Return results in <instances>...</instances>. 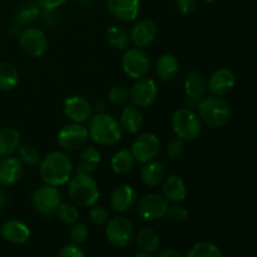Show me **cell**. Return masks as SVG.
<instances>
[{
    "label": "cell",
    "mask_w": 257,
    "mask_h": 257,
    "mask_svg": "<svg viewBox=\"0 0 257 257\" xmlns=\"http://www.w3.org/2000/svg\"><path fill=\"white\" fill-rule=\"evenodd\" d=\"M73 173V163L69 156L60 151H53L42 158L39 175L45 185L60 187L69 182Z\"/></svg>",
    "instance_id": "obj_1"
},
{
    "label": "cell",
    "mask_w": 257,
    "mask_h": 257,
    "mask_svg": "<svg viewBox=\"0 0 257 257\" xmlns=\"http://www.w3.org/2000/svg\"><path fill=\"white\" fill-rule=\"evenodd\" d=\"M89 138L98 146L110 147L122 140L123 128L119 120L109 113L100 112L92 115L88 125Z\"/></svg>",
    "instance_id": "obj_2"
},
{
    "label": "cell",
    "mask_w": 257,
    "mask_h": 257,
    "mask_svg": "<svg viewBox=\"0 0 257 257\" xmlns=\"http://www.w3.org/2000/svg\"><path fill=\"white\" fill-rule=\"evenodd\" d=\"M68 195L77 207L90 208L99 200V187L90 173L73 176L68 182Z\"/></svg>",
    "instance_id": "obj_3"
},
{
    "label": "cell",
    "mask_w": 257,
    "mask_h": 257,
    "mask_svg": "<svg viewBox=\"0 0 257 257\" xmlns=\"http://www.w3.org/2000/svg\"><path fill=\"white\" fill-rule=\"evenodd\" d=\"M201 122L210 128H221L230 120L231 108L223 98L216 95L201 98L196 107Z\"/></svg>",
    "instance_id": "obj_4"
},
{
    "label": "cell",
    "mask_w": 257,
    "mask_h": 257,
    "mask_svg": "<svg viewBox=\"0 0 257 257\" xmlns=\"http://www.w3.org/2000/svg\"><path fill=\"white\" fill-rule=\"evenodd\" d=\"M171 125L176 137L181 138L185 142L197 140L202 132V122L197 112L190 107L176 109L171 118Z\"/></svg>",
    "instance_id": "obj_5"
},
{
    "label": "cell",
    "mask_w": 257,
    "mask_h": 257,
    "mask_svg": "<svg viewBox=\"0 0 257 257\" xmlns=\"http://www.w3.org/2000/svg\"><path fill=\"white\" fill-rule=\"evenodd\" d=\"M135 226L124 216H114L105 223V237L113 246L124 248L135 240Z\"/></svg>",
    "instance_id": "obj_6"
},
{
    "label": "cell",
    "mask_w": 257,
    "mask_h": 257,
    "mask_svg": "<svg viewBox=\"0 0 257 257\" xmlns=\"http://www.w3.org/2000/svg\"><path fill=\"white\" fill-rule=\"evenodd\" d=\"M122 69L135 80L145 78L151 69L150 55L143 48H128L122 58Z\"/></svg>",
    "instance_id": "obj_7"
},
{
    "label": "cell",
    "mask_w": 257,
    "mask_h": 257,
    "mask_svg": "<svg viewBox=\"0 0 257 257\" xmlns=\"http://www.w3.org/2000/svg\"><path fill=\"white\" fill-rule=\"evenodd\" d=\"M60 203H62V193L58 187L53 186H40L32 195V205L34 210L48 218L55 216Z\"/></svg>",
    "instance_id": "obj_8"
},
{
    "label": "cell",
    "mask_w": 257,
    "mask_h": 257,
    "mask_svg": "<svg viewBox=\"0 0 257 257\" xmlns=\"http://www.w3.org/2000/svg\"><path fill=\"white\" fill-rule=\"evenodd\" d=\"M88 138H89L88 128L80 123L70 122L60 128L57 136V142L62 150L77 151L85 147Z\"/></svg>",
    "instance_id": "obj_9"
},
{
    "label": "cell",
    "mask_w": 257,
    "mask_h": 257,
    "mask_svg": "<svg viewBox=\"0 0 257 257\" xmlns=\"http://www.w3.org/2000/svg\"><path fill=\"white\" fill-rule=\"evenodd\" d=\"M19 45L25 54L32 58H40L48 50V38L42 29L37 27H28L19 34Z\"/></svg>",
    "instance_id": "obj_10"
},
{
    "label": "cell",
    "mask_w": 257,
    "mask_h": 257,
    "mask_svg": "<svg viewBox=\"0 0 257 257\" xmlns=\"http://www.w3.org/2000/svg\"><path fill=\"white\" fill-rule=\"evenodd\" d=\"M131 152L137 162L147 163L156 160L161 152V141L155 133H142L133 141Z\"/></svg>",
    "instance_id": "obj_11"
},
{
    "label": "cell",
    "mask_w": 257,
    "mask_h": 257,
    "mask_svg": "<svg viewBox=\"0 0 257 257\" xmlns=\"http://www.w3.org/2000/svg\"><path fill=\"white\" fill-rule=\"evenodd\" d=\"M137 213L145 221H157L166 216L168 202L162 195L148 193L137 201Z\"/></svg>",
    "instance_id": "obj_12"
},
{
    "label": "cell",
    "mask_w": 257,
    "mask_h": 257,
    "mask_svg": "<svg viewBox=\"0 0 257 257\" xmlns=\"http://www.w3.org/2000/svg\"><path fill=\"white\" fill-rule=\"evenodd\" d=\"M157 83L151 78H141L136 80L130 89V100L137 108H148L157 100Z\"/></svg>",
    "instance_id": "obj_13"
},
{
    "label": "cell",
    "mask_w": 257,
    "mask_h": 257,
    "mask_svg": "<svg viewBox=\"0 0 257 257\" xmlns=\"http://www.w3.org/2000/svg\"><path fill=\"white\" fill-rule=\"evenodd\" d=\"M63 113L70 122L83 123L88 122L93 115V107L89 100L83 95H69L63 102Z\"/></svg>",
    "instance_id": "obj_14"
},
{
    "label": "cell",
    "mask_w": 257,
    "mask_h": 257,
    "mask_svg": "<svg viewBox=\"0 0 257 257\" xmlns=\"http://www.w3.org/2000/svg\"><path fill=\"white\" fill-rule=\"evenodd\" d=\"M137 191L131 185H122L114 188L110 193L109 205L115 212L124 213L132 210L137 205Z\"/></svg>",
    "instance_id": "obj_15"
},
{
    "label": "cell",
    "mask_w": 257,
    "mask_h": 257,
    "mask_svg": "<svg viewBox=\"0 0 257 257\" xmlns=\"http://www.w3.org/2000/svg\"><path fill=\"white\" fill-rule=\"evenodd\" d=\"M236 75L228 68H221L213 72L207 80V89L216 97H223L233 89Z\"/></svg>",
    "instance_id": "obj_16"
},
{
    "label": "cell",
    "mask_w": 257,
    "mask_h": 257,
    "mask_svg": "<svg viewBox=\"0 0 257 257\" xmlns=\"http://www.w3.org/2000/svg\"><path fill=\"white\" fill-rule=\"evenodd\" d=\"M158 34L157 25L150 19L138 20L130 32L131 43L137 48H146L152 44Z\"/></svg>",
    "instance_id": "obj_17"
},
{
    "label": "cell",
    "mask_w": 257,
    "mask_h": 257,
    "mask_svg": "<svg viewBox=\"0 0 257 257\" xmlns=\"http://www.w3.org/2000/svg\"><path fill=\"white\" fill-rule=\"evenodd\" d=\"M140 0H107L110 14L120 22H135L140 14Z\"/></svg>",
    "instance_id": "obj_18"
},
{
    "label": "cell",
    "mask_w": 257,
    "mask_h": 257,
    "mask_svg": "<svg viewBox=\"0 0 257 257\" xmlns=\"http://www.w3.org/2000/svg\"><path fill=\"white\" fill-rule=\"evenodd\" d=\"M0 236L8 242L23 245L30 238V228L23 221L12 218L0 226Z\"/></svg>",
    "instance_id": "obj_19"
},
{
    "label": "cell",
    "mask_w": 257,
    "mask_h": 257,
    "mask_svg": "<svg viewBox=\"0 0 257 257\" xmlns=\"http://www.w3.org/2000/svg\"><path fill=\"white\" fill-rule=\"evenodd\" d=\"M24 173L23 163L17 157L0 158V186L9 187L19 182Z\"/></svg>",
    "instance_id": "obj_20"
},
{
    "label": "cell",
    "mask_w": 257,
    "mask_h": 257,
    "mask_svg": "<svg viewBox=\"0 0 257 257\" xmlns=\"http://www.w3.org/2000/svg\"><path fill=\"white\" fill-rule=\"evenodd\" d=\"M162 196L168 203H181L187 197V185L178 175L166 177L162 183Z\"/></svg>",
    "instance_id": "obj_21"
},
{
    "label": "cell",
    "mask_w": 257,
    "mask_h": 257,
    "mask_svg": "<svg viewBox=\"0 0 257 257\" xmlns=\"http://www.w3.org/2000/svg\"><path fill=\"white\" fill-rule=\"evenodd\" d=\"M167 177V168L160 161H151L145 163L141 171V180L147 187H157L162 185Z\"/></svg>",
    "instance_id": "obj_22"
},
{
    "label": "cell",
    "mask_w": 257,
    "mask_h": 257,
    "mask_svg": "<svg viewBox=\"0 0 257 257\" xmlns=\"http://www.w3.org/2000/svg\"><path fill=\"white\" fill-rule=\"evenodd\" d=\"M183 87H185L187 98L200 100L201 98L205 97L206 90H207V79L201 72L192 70L186 75Z\"/></svg>",
    "instance_id": "obj_23"
},
{
    "label": "cell",
    "mask_w": 257,
    "mask_h": 257,
    "mask_svg": "<svg viewBox=\"0 0 257 257\" xmlns=\"http://www.w3.org/2000/svg\"><path fill=\"white\" fill-rule=\"evenodd\" d=\"M119 123L122 125L123 131L135 135V133H138L142 130L145 118H143V114L140 110V108H137L131 103V104L125 105L123 108L122 113H120Z\"/></svg>",
    "instance_id": "obj_24"
},
{
    "label": "cell",
    "mask_w": 257,
    "mask_h": 257,
    "mask_svg": "<svg viewBox=\"0 0 257 257\" xmlns=\"http://www.w3.org/2000/svg\"><path fill=\"white\" fill-rule=\"evenodd\" d=\"M180 73V63L172 54H162L156 62V74L162 82H172Z\"/></svg>",
    "instance_id": "obj_25"
},
{
    "label": "cell",
    "mask_w": 257,
    "mask_h": 257,
    "mask_svg": "<svg viewBox=\"0 0 257 257\" xmlns=\"http://www.w3.org/2000/svg\"><path fill=\"white\" fill-rule=\"evenodd\" d=\"M22 143V136L18 130L5 127L0 130V158H4L14 153Z\"/></svg>",
    "instance_id": "obj_26"
},
{
    "label": "cell",
    "mask_w": 257,
    "mask_h": 257,
    "mask_svg": "<svg viewBox=\"0 0 257 257\" xmlns=\"http://www.w3.org/2000/svg\"><path fill=\"white\" fill-rule=\"evenodd\" d=\"M135 240L141 251L148 253H156L161 247V237L152 227H143L135 236Z\"/></svg>",
    "instance_id": "obj_27"
},
{
    "label": "cell",
    "mask_w": 257,
    "mask_h": 257,
    "mask_svg": "<svg viewBox=\"0 0 257 257\" xmlns=\"http://www.w3.org/2000/svg\"><path fill=\"white\" fill-rule=\"evenodd\" d=\"M102 162L100 152L95 147H83L78 160L77 170L80 173H93L99 168Z\"/></svg>",
    "instance_id": "obj_28"
},
{
    "label": "cell",
    "mask_w": 257,
    "mask_h": 257,
    "mask_svg": "<svg viewBox=\"0 0 257 257\" xmlns=\"http://www.w3.org/2000/svg\"><path fill=\"white\" fill-rule=\"evenodd\" d=\"M136 160L131 150H120L113 155L110 160V167L117 175H125L135 168Z\"/></svg>",
    "instance_id": "obj_29"
},
{
    "label": "cell",
    "mask_w": 257,
    "mask_h": 257,
    "mask_svg": "<svg viewBox=\"0 0 257 257\" xmlns=\"http://www.w3.org/2000/svg\"><path fill=\"white\" fill-rule=\"evenodd\" d=\"M108 44L117 50H125L130 48V33L120 25H112L105 32Z\"/></svg>",
    "instance_id": "obj_30"
},
{
    "label": "cell",
    "mask_w": 257,
    "mask_h": 257,
    "mask_svg": "<svg viewBox=\"0 0 257 257\" xmlns=\"http://www.w3.org/2000/svg\"><path fill=\"white\" fill-rule=\"evenodd\" d=\"M19 83V72L10 62H0V90L9 92Z\"/></svg>",
    "instance_id": "obj_31"
},
{
    "label": "cell",
    "mask_w": 257,
    "mask_h": 257,
    "mask_svg": "<svg viewBox=\"0 0 257 257\" xmlns=\"http://www.w3.org/2000/svg\"><path fill=\"white\" fill-rule=\"evenodd\" d=\"M186 257H222V253L215 243L197 242L190 248Z\"/></svg>",
    "instance_id": "obj_32"
},
{
    "label": "cell",
    "mask_w": 257,
    "mask_h": 257,
    "mask_svg": "<svg viewBox=\"0 0 257 257\" xmlns=\"http://www.w3.org/2000/svg\"><path fill=\"white\" fill-rule=\"evenodd\" d=\"M18 158L23 165L30 166V167H35L40 163L42 158H40L39 151L37 147L33 145H20L18 148Z\"/></svg>",
    "instance_id": "obj_33"
},
{
    "label": "cell",
    "mask_w": 257,
    "mask_h": 257,
    "mask_svg": "<svg viewBox=\"0 0 257 257\" xmlns=\"http://www.w3.org/2000/svg\"><path fill=\"white\" fill-rule=\"evenodd\" d=\"M55 216L64 225H73L79 218V212H78V207L74 203L62 202L58 207L57 212H55Z\"/></svg>",
    "instance_id": "obj_34"
},
{
    "label": "cell",
    "mask_w": 257,
    "mask_h": 257,
    "mask_svg": "<svg viewBox=\"0 0 257 257\" xmlns=\"http://www.w3.org/2000/svg\"><path fill=\"white\" fill-rule=\"evenodd\" d=\"M40 14V8L37 4H29L20 8L15 14V22L20 25H27L34 22Z\"/></svg>",
    "instance_id": "obj_35"
},
{
    "label": "cell",
    "mask_w": 257,
    "mask_h": 257,
    "mask_svg": "<svg viewBox=\"0 0 257 257\" xmlns=\"http://www.w3.org/2000/svg\"><path fill=\"white\" fill-rule=\"evenodd\" d=\"M107 99L114 105H123L130 100V90L122 85H114L108 90Z\"/></svg>",
    "instance_id": "obj_36"
},
{
    "label": "cell",
    "mask_w": 257,
    "mask_h": 257,
    "mask_svg": "<svg viewBox=\"0 0 257 257\" xmlns=\"http://www.w3.org/2000/svg\"><path fill=\"white\" fill-rule=\"evenodd\" d=\"M88 236H89V228L87 227L85 223L82 222H75L73 223L72 227L69 231V237L74 245H82L85 241L88 240Z\"/></svg>",
    "instance_id": "obj_37"
},
{
    "label": "cell",
    "mask_w": 257,
    "mask_h": 257,
    "mask_svg": "<svg viewBox=\"0 0 257 257\" xmlns=\"http://www.w3.org/2000/svg\"><path fill=\"white\" fill-rule=\"evenodd\" d=\"M186 148V142L181 138L176 137L171 140L170 142L166 145V155L170 160H177L183 155Z\"/></svg>",
    "instance_id": "obj_38"
},
{
    "label": "cell",
    "mask_w": 257,
    "mask_h": 257,
    "mask_svg": "<svg viewBox=\"0 0 257 257\" xmlns=\"http://www.w3.org/2000/svg\"><path fill=\"white\" fill-rule=\"evenodd\" d=\"M89 220L94 225H105L109 220V212L104 206H99L95 203L89 210Z\"/></svg>",
    "instance_id": "obj_39"
},
{
    "label": "cell",
    "mask_w": 257,
    "mask_h": 257,
    "mask_svg": "<svg viewBox=\"0 0 257 257\" xmlns=\"http://www.w3.org/2000/svg\"><path fill=\"white\" fill-rule=\"evenodd\" d=\"M166 216H167L172 222L180 223L187 220L188 211L187 208H186L183 205H181V203H172L171 206H168V210H167V213H166Z\"/></svg>",
    "instance_id": "obj_40"
},
{
    "label": "cell",
    "mask_w": 257,
    "mask_h": 257,
    "mask_svg": "<svg viewBox=\"0 0 257 257\" xmlns=\"http://www.w3.org/2000/svg\"><path fill=\"white\" fill-rule=\"evenodd\" d=\"M198 0H176V8L182 15H190L197 8Z\"/></svg>",
    "instance_id": "obj_41"
},
{
    "label": "cell",
    "mask_w": 257,
    "mask_h": 257,
    "mask_svg": "<svg viewBox=\"0 0 257 257\" xmlns=\"http://www.w3.org/2000/svg\"><path fill=\"white\" fill-rule=\"evenodd\" d=\"M58 257H85V255L79 246L74 245V243H70V245H65L59 251Z\"/></svg>",
    "instance_id": "obj_42"
},
{
    "label": "cell",
    "mask_w": 257,
    "mask_h": 257,
    "mask_svg": "<svg viewBox=\"0 0 257 257\" xmlns=\"http://www.w3.org/2000/svg\"><path fill=\"white\" fill-rule=\"evenodd\" d=\"M68 0H35L37 5L43 10H55L64 5Z\"/></svg>",
    "instance_id": "obj_43"
},
{
    "label": "cell",
    "mask_w": 257,
    "mask_h": 257,
    "mask_svg": "<svg viewBox=\"0 0 257 257\" xmlns=\"http://www.w3.org/2000/svg\"><path fill=\"white\" fill-rule=\"evenodd\" d=\"M157 257H186L182 253L178 252L177 250H173V248H168V250H163L158 253Z\"/></svg>",
    "instance_id": "obj_44"
},
{
    "label": "cell",
    "mask_w": 257,
    "mask_h": 257,
    "mask_svg": "<svg viewBox=\"0 0 257 257\" xmlns=\"http://www.w3.org/2000/svg\"><path fill=\"white\" fill-rule=\"evenodd\" d=\"M8 201H9V197H8V193L5 191L0 190V212L7 207Z\"/></svg>",
    "instance_id": "obj_45"
},
{
    "label": "cell",
    "mask_w": 257,
    "mask_h": 257,
    "mask_svg": "<svg viewBox=\"0 0 257 257\" xmlns=\"http://www.w3.org/2000/svg\"><path fill=\"white\" fill-rule=\"evenodd\" d=\"M19 27H20V24H18L17 22H15L14 24L10 25V27H9V33H10V34L17 35L18 33H19V34H20V28Z\"/></svg>",
    "instance_id": "obj_46"
},
{
    "label": "cell",
    "mask_w": 257,
    "mask_h": 257,
    "mask_svg": "<svg viewBox=\"0 0 257 257\" xmlns=\"http://www.w3.org/2000/svg\"><path fill=\"white\" fill-rule=\"evenodd\" d=\"M133 257H153L152 253H148V252H145V251H140V252L136 253Z\"/></svg>",
    "instance_id": "obj_47"
},
{
    "label": "cell",
    "mask_w": 257,
    "mask_h": 257,
    "mask_svg": "<svg viewBox=\"0 0 257 257\" xmlns=\"http://www.w3.org/2000/svg\"><path fill=\"white\" fill-rule=\"evenodd\" d=\"M203 2L208 3V4H210V3H213V2H215V0H203Z\"/></svg>",
    "instance_id": "obj_48"
}]
</instances>
